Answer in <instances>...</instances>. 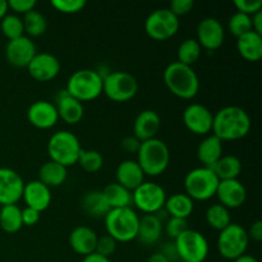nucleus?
I'll list each match as a JSON object with an SVG mask.
<instances>
[{
  "label": "nucleus",
  "instance_id": "1",
  "mask_svg": "<svg viewBox=\"0 0 262 262\" xmlns=\"http://www.w3.org/2000/svg\"><path fill=\"white\" fill-rule=\"evenodd\" d=\"M251 129V118L243 107L228 105L214 114L212 135L222 141H235L246 137Z\"/></svg>",
  "mask_w": 262,
  "mask_h": 262
},
{
  "label": "nucleus",
  "instance_id": "2",
  "mask_svg": "<svg viewBox=\"0 0 262 262\" xmlns=\"http://www.w3.org/2000/svg\"><path fill=\"white\" fill-rule=\"evenodd\" d=\"M164 82L169 91L181 99H193L200 91V78L191 66L176 60L164 71Z\"/></svg>",
  "mask_w": 262,
  "mask_h": 262
},
{
  "label": "nucleus",
  "instance_id": "3",
  "mask_svg": "<svg viewBox=\"0 0 262 262\" xmlns=\"http://www.w3.org/2000/svg\"><path fill=\"white\" fill-rule=\"evenodd\" d=\"M170 161V151L168 145L160 138L141 142L137 152V163L142 168L145 176L158 177L166 170Z\"/></svg>",
  "mask_w": 262,
  "mask_h": 262
},
{
  "label": "nucleus",
  "instance_id": "4",
  "mask_svg": "<svg viewBox=\"0 0 262 262\" xmlns=\"http://www.w3.org/2000/svg\"><path fill=\"white\" fill-rule=\"evenodd\" d=\"M104 220L107 234L117 242H130L137 238L140 216L132 207L112 209Z\"/></svg>",
  "mask_w": 262,
  "mask_h": 262
},
{
  "label": "nucleus",
  "instance_id": "5",
  "mask_svg": "<svg viewBox=\"0 0 262 262\" xmlns=\"http://www.w3.org/2000/svg\"><path fill=\"white\" fill-rule=\"evenodd\" d=\"M82 147L78 137L69 130H58L48 142V152L50 160L61 164L66 168L78 161Z\"/></svg>",
  "mask_w": 262,
  "mask_h": 262
},
{
  "label": "nucleus",
  "instance_id": "6",
  "mask_svg": "<svg viewBox=\"0 0 262 262\" xmlns=\"http://www.w3.org/2000/svg\"><path fill=\"white\" fill-rule=\"evenodd\" d=\"M67 92L79 101H90L102 94V76L94 69H78L69 77Z\"/></svg>",
  "mask_w": 262,
  "mask_h": 262
},
{
  "label": "nucleus",
  "instance_id": "7",
  "mask_svg": "<svg viewBox=\"0 0 262 262\" xmlns=\"http://www.w3.org/2000/svg\"><path fill=\"white\" fill-rule=\"evenodd\" d=\"M219 182V178L211 168L207 166L194 168L184 177L186 194H188L192 200L206 201L215 196Z\"/></svg>",
  "mask_w": 262,
  "mask_h": 262
},
{
  "label": "nucleus",
  "instance_id": "8",
  "mask_svg": "<svg viewBox=\"0 0 262 262\" xmlns=\"http://www.w3.org/2000/svg\"><path fill=\"white\" fill-rule=\"evenodd\" d=\"M102 92L113 101H129L137 95L138 82L128 72H110L102 77Z\"/></svg>",
  "mask_w": 262,
  "mask_h": 262
},
{
  "label": "nucleus",
  "instance_id": "9",
  "mask_svg": "<svg viewBox=\"0 0 262 262\" xmlns=\"http://www.w3.org/2000/svg\"><path fill=\"white\" fill-rule=\"evenodd\" d=\"M250 238L247 230L239 224L230 223L225 229L220 230L217 237V251L227 260H237L247 251Z\"/></svg>",
  "mask_w": 262,
  "mask_h": 262
},
{
  "label": "nucleus",
  "instance_id": "10",
  "mask_svg": "<svg viewBox=\"0 0 262 262\" xmlns=\"http://www.w3.org/2000/svg\"><path fill=\"white\" fill-rule=\"evenodd\" d=\"M179 260L184 262H204L209 255V243L202 233L187 229L174 239Z\"/></svg>",
  "mask_w": 262,
  "mask_h": 262
},
{
  "label": "nucleus",
  "instance_id": "11",
  "mask_svg": "<svg viewBox=\"0 0 262 262\" xmlns=\"http://www.w3.org/2000/svg\"><path fill=\"white\" fill-rule=\"evenodd\" d=\"M179 17L170 12L169 8L152 10L145 20V31L155 40H166L176 35L179 30Z\"/></svg>",
  "mask_w": 262,
  "mask_h": 262
},
{
  "label": "nucleus",
  "instance_id": "12",
  "mask_svg": "<svg viewBox=\"0 0 262 262\" xmlns=\"http://www.w3.org/2000/svg\"><path fill=\"white\" fill-rule=\"evenodd\" d=\"M166 201L165 189L155 182H143L132 192V204L145 214H155Z\"/></svg>",
  "mask_w": 262,
  "mask_h": 262
},
{
  "label": "nucleus",
  "instance_id": "13",
  "mask_svg": "<svg viewBox=\"0 0 262 262\" xmlns=\"http://www.w3.org/2000/svg\"><path fill=\"white\" fill-rule=\"evenodd\" d=\"M214 114L202 104H189L183 112V123L192 133L207 135L212 129Z\"/></svg>",
  "mask_w": 262,
  "mask_h": 262
},
{
  "label": "nucleus",
  "instance_id": "14",
  "mask_svg": "<svg viewBox=\"0 0 262 262\" xmlns=\"http://www.w3.org/2000/svg\"><path fill=\"white\" fill-rule=\"evenodd\" d=\"M25 182L22 177L10 168H0V204L15 205L22 199Z\"/></svg>",
  "mask_w": 262,
  "mask_h": 262
},
{
  "label": "nucleus",
  "instance_id": "15",
  "mask_svg": "<svg viewBox=\"0 0 262 262\" xmlns=\"http://www.w3.org/2000/svg\"><path fill=\"white\" fill-rule=\"evenodd\" d=\"M225 31L222 22L215 17H206L197 26V38L201 48L216 50L224 43Z\"/></svg>",
  "mask_w": 262,
  "mask_h": 262
},
{
  "label": "nucleus",
  "instance_id": "16",
  "mask_svg": "<svg viewBox=\"0 0 262 262\" xmlns=\"http://www.w3.org/2000/svg\"><path fill=\"white\" fill-rule=\"evenodd\" d=\"M28 73L38 82H48L55 78L60 72V61L54 54L36 53L27 66Z\"/></svg>",
  "mask_w": 262,
  "mask_h": 262
},
{
  "label": "nucleus",
  "instance_id": "17",
  "mask_svg": "<svg viewBox=\"0 0 262 262\" xmlns=\"http://www.w3.org/2000/svg\"><path fill=\"white\" fill-rule=\"evenodd\" d=\"M36 46L33 41L27 36H20V37L13 38L8 41L5 46V56L7 60L12 66L23 68L30 64L33 56L36 55Z\"/></svg>",
  "mask_w": 262,
  "mask_h": 262
},
{
  "label": "nucleus",
  "instance_id": "18",
  "mask_svg": "<svg viewBox=\"0 0 262 262\" xmlns=\"http://www.w3.org/2000/svg\"><path fill=\"white\" fill-rule=\"evenodd\" d=\"M220 205L227 209H238L245 204L247 199V191L245 184L238 179H229V181H220L217 186L216 193Z\"/></svg>",
  "mask_w": 262,
  "mask_h": 262
},
{
  "label": "nucleus",
  "instance_id": "19",
  "mask_svg": "<svg viewBox=\"0 0 262 262\" xmlns=\"http://www.w3.org/2000/svg\"><path fill=\"white\" fill-rule=\"evenodd\" d=\"M27 118L31 124L35 127L40 129H48L58 123L59 114L53 102L38 100L30 105L27 110Z\"/></svg>",
  "mask_w": 262,
  "mask_h": 262
},
{
  "label": "nucleus",
  "instance_id": "20",
  "mask_svg": "<svg viewBox=\"0 0 262 262\" xmlns=\"http://www.w3.org/2000/svg\"><path fill=\"white\" fill-rule=\"evenodd\" d=\"M161 127V119L155 110H142L133 123V133L141 142L155 138Z\"/></svg>",
  "mask_w": 262,
  "mask_h": 262
},
{
  "label": "nucleus",
  "instance_id": "21",
  "mask_svg": "<svg viewBox=\"0 0 262 262\" xmlns=\"http://www.w3.org/2000/svg\"><path fill=\"white\" fill-rule=\"evenodd\" d=\"M22 197L25 199L27 207L37 210L38 212L48 209L51 202L50 188L43 183H41L38 179L31 181L27 184H25Z\"/></svg>",
  "mask_w": 262,
  "mask_h": 262
},
{
  "label": "nucleus",
  "instance_id": "22",
  "mask_svg": "<svg viewBox=\"0 0 262 262\" xmlns=\"http://www.w3.org/2000/svg\"><path fill=\"white\" fill-rule=\"evenodd\" d=\"M115 177H117V183L120 186L125 187L129 189L130 192L135 191L140 184L145 182V173H143L142 168L140 164L135 160H124L118 165L117 171H115Z\"/></svg>",
  "mask_w": 262,
  "mask_h": 262
},
{
  "label": "nucleus",
  "instance_id": "23",
  "mask_svg": "<svg viewBox=\"0 0 262 262\" xmlns=\"http://www.w3.org/2000/svg\"><path fill=\"white\" fill-rule=\"evenodd\" d=\"M56 110H58L59 118L68 124H76L81 122L84 114V107L79 100L74 99L73 96L67 91H61L56 100Z\"/></svg>",
  "mask_w": 262,
  "mask_h": 262
},
{
  "label": "nucleus",
  "instance_id": "24",
  "mask_svg": "<svg viewBox=\"0 0 262 262\" xmlns=\"http://www.w3.org/2000/svg\"><path fill=\"white\" fill-rule=\"evenodd\" d=\"M97 234L89 227L79 225L72 230L69 235V245L78 255H91L95 252L97 243Z\"/></svg>",
  "mask_w": 262,
  "mask_h": 262
},
{
  "label": "nucleus",
  "instance_id": "25",
  "mask_svg": "<svg viewBox=\"0 0 262 262\" xmlns=\"http://www.w3.org/2000/svg\"><path fill=\"white\" fill-rule=\"evenodd\" d=\"M237 50L246 60L258 61L262 58V35L248 31L237 37Z\"/></svg>",
  "mask_w": 262,
  "mask_h": 262
},
{
  "label": "nucleus",
  "instance_id": "26",
  "mask_svg": "<svg viewBox=\"0 0 262 262\" xmlns=\"http://www.w3.org/2000/svg\"><path fill=\"white\" fill-rule=\"evenodd\" d=\"M164 224L154 214H145L140 217L137 239L146 246L154 245L163 234Z\"/></svg>",
  "mask_w": 262,
  "mask_h": 262
},
{
  "label": "nucleus",
  "instance_id": "27",
  "mask_svg": "<svg viewBox=\"0 0 262 262\" xmlns=\"http://www.w3.org/2000/svg\"><path fill=\"white\" fill-rule=\"evenodd\" d=\"M223 156V141L216 136L210 135L197 147V158L207 168H211Z\"/></svg>",
  "mask_w": 262,
  "mask_h": 262
},
{
  "label": "nucleus",
  "instance_id": "28",
  "mask_svg": "<svg viewBox=\"0 0 262 262\" xmlns=\"http://www.w3.org/2000/svg\"><path fill=\"white\" fill-rule=\"evenodd\" d=\"M82 210L91 217H105L110 211V206L102 191H90L84 193L81 201Z\"/></svg>",
  "mask_w": 262,
  "mask_h": 262
},
{
  "label": "nucleus",
  "instance_id": "29",
  "mask_svg": "<svg viewBox=\"0 0 262 262\" xmlns=\"http://www.w3.org/2000/svg\"><path fill=\"white\" fill-rule=\"evenodd\" d=\"M67 177H68V170L66 166L53 160L43 163L38 170V181L49 188L61 186L66 182Z\"/></svg>",
  "mask_w": 262,
  "mask_h": 262
},
{
  "label": "nucleus",
  "instance_id": "30",
  "mask_svg": "<svg viewBox=\"0 0 262 262\" xmlns=\"http://www.w3.org/2000/svg\"><path fill=\"white\" fill-rule=\"evenodd\" d=\"M193 200L186 193H173L170 197H166L164 209L168 211L170 216L188 219L193 212Z\"/></svg>",
  "mask_w": 262,
  "mask_h": 262
},
{
  "label": "nucleus",
  "instance_id": "31",
  "mask_svg": "<svg viewBox=\"0 0 262 262\" xmlns=\"http://www.w3.org/2000/svg\"><path fill=\"white\" fill-rule=\"evenodd\" d=\"M219 181L238 179L242 171V161L235 155H223L214 165L211 166Z\"/></svg>",
  "mask_w": 262,
  "mask_h": 262
},
{
  "label": "nucleus",
  "instance_id": "32",
  "mask_svg": "<svg viewBox=\"0 0 262 262\" xmlns=\"http://www.w3.org/2000/svg\"><path fill=\"white\" fill-rule=\"evenodd\" d=\"M102 193L110 209H123V207H130L132 205V192L117 182L107 184L102 189Z\"/></svg>",
  "mask_w": 262,
  "mask_h": 262
},
{
  "label": "nucleus",
  "instance_id": "33",
  "mask_svg": "<svg viewBox=\"0 0 262 262\" xmlns=\"http://www.w3.org/2000/svg\"><path fill=\"white\" fill-rule=\"evenodd\" d=\"M22 227V210L17 205L3 206L0 210V228L7 233H17Z\"/></svg>",
  "mask_w": 262,
  "mask_h": 262
},
{
  "label": "nucleus",
  "instance_id": "34",
  "mask_svg": "<svg viewBox=\"0 0 262 262\" xmlns=\"http://www.w3.org/2000/svg\"><path fill=\"white\" fill-rule=\"evenodd\" d=\"M205 217H206L207 224L214 228V229L219 230V232L225 229L232 223L229 209H227V207L220 204H214L207 207Z\"/></svg>",
  "mask_w": 262,
  "mask_h": 262
},
{
  "label": "nucleus",
  "instance_id": "35",
  "mask_svg": "<svg viewBox=\"0 0 262 262\" xmlns=\"http://www.w3.org/2000/svg\"><path fill=\"white\" fill-rule=\"evenodd\" d=\"M22 22L25 31L31 36L43 35L46 28H48V19H46V17L36 9H32L28 13H26Z\"/></svg>",
  "mask_w": 262,
  "mask_h": 262
},
{
  "label": "nucleus",
  "instance_id": "36",
  "mask_svg": "<svg viewBox=\"0 0 262 262\" xmlns=\"http://www.w3.org/2000/svg\"><path fill=\"white\" fill-rule=\"evenodd\" d=\"M201 45H200L196 38H187L178 48V53H177L178 61L192 67V64L196 63L200 56H201Z\"/></svg>",
  "mask_w": 262,
  "mask_h": 262
},
{
  "label": "nucleus",
  "instance_id": "37",
  "mask_svg": "<svg viewBox=\"0 0 262 262\" xmlns=\"http://www.w3.org/2000/svg\"><path fill=\"white\" fill-rule=\"evenodd\" d=\"M0 28L2 32L8 40H13L23 36L25 32V27H23V22L18 15L15 14H5L0 20Z\"/></svg>",
  "mask_w": 262,
  "mask_h": 262
},
{
  "label": "nucleus",
  "instance_id": "38",
  "mask_svg": "<svg viewBox=\"0 0 262 262\" xmlns=\"http://www.w3.org/2000/svg\"><path fill=\"white\" fill-rule=\"evenodd\" d=\"M77 163L82 166V169L89 173H96L104 165V158L101 154L96 150H83L82 148L81 154Z\"/></svg>",
  "mask_w": 262,
  "mask_h": 262
},
{
  "label": "nucleus",
  "instance_id": "39",
  "mask_svg": "<svg viewBox=\"0 0 262 262\" xmlns=\"http://www.w3.org/2000/svg\"><path fill=\"white\" fill-rule=\"evenodd\" d=\"M228 30L235 37H239L243 33L252 31V19L251 15L245 14L242 12H235L228 19Z\"/></svg>",
  "mask_w": 262,
  "mask_h": 262
},
{
  "label": "nucleus",
  "instance_id": "40",
  "mask_svg": "<svg viewBox=\"0 0 262 262\" xmlns=\"http://www.w3.org/2000/svg\"><path fill=\"white\" fill-rule=\"evenodd\" d=\"M164 229H165L166 235L174 241L176 238H178L179 235L184 232V230L188 229V223H187V219H181V217L170 216L165 222Z\"/></svg>",
  "mask_w": 262,
  "mask_h": 262
},
{
  "label": "nucleus",
  "instance_id": "41",
  "mask_svg": "<svg viewBox=\"0 0 262 262\" xmlns=\"http://www.w3.org/2000/svg\"><path fill=\"white\" fill-rule=\"evenodd\" d=\"M51 5L59 12L73 14L86 7V0H51Z\"/></svg>",
  "mask_w": 262,
  "mask_h": 262
},
{
  "label": "nucleus",
  "instance_id": "42",
  "mask_svg": "<svg viewBox=\"0 0 262 262\" xmlns=\"http://www.w3.org/2000/svg\"><path fill=\"white\" fill-rule=\"evenodd\" d=\"M117 241L113 237H110L109 234L101 235L100 238H97L96 248H95V252L99 253V255L104 256V257L109 258L113 253L117 250Z\"/></svg>",
  "mask_w": 262,
  "mask_h": 262
},
{
  "label": "nucleus",
  "instance_id": "43",
  "mask_svg": "<svg viewBox=\"0 0 262 262\" xmlns=\"http://www.w3.org/2000/svg\"><path fill=\"white\" fill-rule=\"evenodd\" d=\"M234 7L237 8V12L252 15L261 10L262 0H234Z\"/></svg>",
  "mask_w": 262,
  "mask_h": 262
},
{
  "label": "nucleus",
  "instance_id": "44",
  "mask_svg": "<svg viewBox=\"0 0 262 262\" xmlns=\"http://www.w3.org/2000/svg\"><path fill=\"white\" fill-rule=\"evenodd\" d=\"M193 0H171L170 5H169V9L177 17H179V15H184L191 12L193 9Z\"/></svg>",
  "mask_w": 262,
  "mask_h": 262
},
{
  "label": "nucleus",
  "instance_id": "45",
  "mask_svg": "<svg viewBox=\"0 0 262 262\" xmlns=\"http://www.w3.org/2000/svg\"><path fill=\"white\" fill-rule=\"evenodd\" d=\"M8 8L13 9L17 13H28L30 10L35 9L37 2L36 0H9L7 2Z\"/></svg>",
  "mask_w": 262,
  "mask_h": 262
},
{
  "label": "nucleus",
  "instance_id": "46",
  "mask_svg": "<svg viewBox=\"0 0 262 262\" xmlns=\"http://www.w3.org/2000/svg\"><path fill=\"white\" fill-rule=\"evenodd\" d=\"M141 141L138 140L135 136H127L122 140L120 142V147L125 151V152L129 154H137L138 150H140Z\"/></svg>",
  "mask_w": 262,
  "mask_h": 262
},
{
  "label": "nucleus",
  "instance_id": "47",
  "mask_svg": "<svg viewBox=\"0 0 262 262\" xmlns=\"http://www.w3.org/2000/svg\"><path fill=\"white\" fill-rule=\"evenodd\" d=\"M40 220V212L35 209H31V207H26L22 210V222L23 225H27V227H32L36 223Z\"/></svg>",
  "mask_w": 262,
  "mask_h": 262
},
{
  "label": "nucleus",
  "instance_id": "48",
  "mask_svg": "<svg viewBox=\"0 0 262 262\" xmlns=\"http://www.w3.org/2000/svg\"><path fill=\"white\" fill-rule=\"evenodd\" d=\"M161 255H164L166 257V260L169 262H176L179 260V256H178V251H177L176 247V243L173 242H166L164 243L163 248L160 251Z\"/></svg>",
  "mask_w": 262,
  "mask_h": 262
},
{
  "label": "nucleus",
  "instance_id": "49",
  "mask_svg": "<svg viewBox=\"0 0 262 262\" xmlns=\"http://www.w3.org/2000/svg\"><path fill=\"white\" fill-rule=\"evenodd\" d=\"M248 238H252L256 242H260L262 239V222L261 220H256L251 224L250 230L247 232Z\"/></svg>",
  "mask_w": 262,
  "mask_h": 262
},
{
  "label": "nucleus",
  "instance_id": "50",
  "mask_svg": "<svg viewBox=\"0 0 262 262\" xmlns=\"http://www.w3.org/2000/svg\"><path fill=\"white\" fill-rule=\"evenodd\" d=\"M251 19H252V30L262 35V10H258L251 15Z\"/></svg>",
  "mask_w": 262,
  "mask_h": 262
},
{
  "label": "nucleus",
  "instance_id": "51",
  "mask_svg": "<svg viewBox=\"0 0 262 262\" xmlns=\"http://www.w3.org/2000/svg\"><path fill=\"white\" fill-rule=\"evenodd\" d=\"M82 262H110V260L109 258L104 257V256L99 255V253L94 252V253H91V255L84 256L83 261Z\"/></svg>",
  "mask_w": 262,
  "mask_h": 262
},
{
  "label": "nucleus",
  "instance_id": "52",
  "mask_svg": "<svg viewBox=\"0 0 262 262\" xmlns=\"http://www.w3.org/2000/svg\"><path fill=\"white\" fill-rule=\"evenodd\" d=\"M147 262H169V261L166 260L165 256L161 255L160 252H156V253H154L150 258H148Z\"/></svg>",
  "mask_w": 262,
  "mask_h": 262
},
{
  "label": "nucleus",
  "instance_id": "53",
  "mask_svg": "<svg viewBox=\"0 0 262 262\" xmlns=\"http://www.w3.org/2000/svg\"><path fill=\"white\" fill-rule=\"evenodd\" d=\"M234 262H258V261H257V258L253 257V256L246 255V253H245L243 256L238 257L237 260H234Z\"/></svg>",
  "mask_w": 262,
  "mask_h": 262
},
{
  "label": "nucleus",
  "instance_id": "54",
  "mask_svg": "<svg viewBox=\"0 0 262 262\" xmlns=\"http://www.w3.org/2000/svg\"><path fill=\"white\" fill-rule=\"evenodd\" d=\"M7 12H8L7 2H5V0H0V20H2V18L7 14Z\"/></svg>",
  "mask_w": 262,
  "mask_h": 262
},
{
  "label": "nucleus",
  "instance_id": "55",
  "mask_svg": "<svg viewBox=\"0 0 262 262\" xmlns=\"http://www.w3.org/2000/svg\"><path fill=\"white\" fill-rule=\"evenodd\" d=\"M176 262H184V261H182V260H178V261H176Z\"/></svg>",
  "mask_w": 262,
  "mask_h": 262
}]
</instances>
